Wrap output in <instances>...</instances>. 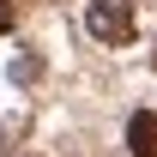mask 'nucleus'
I'll list each match as a JSON object with an SVG mask.
<instances>
[{
    "instance_id": "obj_1",
    "label": "nucleus",
    "mask_w": 157,
    "mask_h": 157,
    "mask_svg": "<svg viewBox=\"0 0 157 157\" xmlns=\"http://www.w3.org/2000/svg\"><path fill=\"white\" fill-rule=\"evenodd\" d=\"M85 30L97 42H133V0H91L85 6Z\"/></svg>"
},
{
    "instance_id": "obj_2",
    "label": "nucleus",
    "mask_w": 157,
    "mask_h": 157,
    "mask_svg": "<svg viewBox=\"0 0 157 157\" xmlns=\"http://www.w3.org/2000/svg\"><path fill=\"white\" fill-rule=\"evenodd\" d=\"M127 151L133 157H157V115H133L127 121Z\"/></svg>"
},
{
    "instance_id": "obj_3",
    "label": "nucleus",
    "mask_w": 157,
    "mask_h": 157,
    "mask_svg": "<svg viewBox=\"0 0 157 157\" xmlns=\"http://www.w3.org/2000/svg\"><path fill=\"white\" fill-rule=\"evenodd\" d=\"M12 18H18V6H12V0H0V36L12 30Z\"/></svg>"
}]
</instances>
